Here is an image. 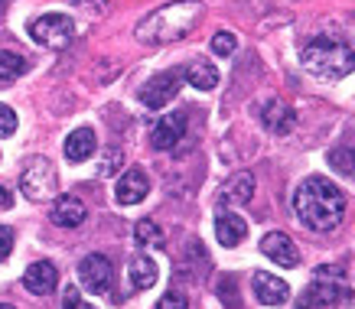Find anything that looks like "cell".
<instances>
[{
	"label": "cell",
	"instance_id": "6da1fadb",
	"mask_svg": "<svg viewBox=\"0 0 355 309\" xmlns=\"http://www.w3.org/2000/svg\"><path fill=\"white\" fill-rule=\"evenodd\" d=\"M293 212L310 231H333L345 218V195L326 176H310L293 192Z\"/></svg>",
	"mask_w": 355,
	"mask_h": 309
},
{
	"label": "cell",
	"instance_id": "7a4b0ae2",
	"mask_svg": "<svg viewBox=\"0 0 355 309\" xmlns=\"http://www.w3.org/2000/svg\"><path fill=\"white\" fill-rule=\"evenodd\" d=\"M202 13H205V7L199 0H176V3L150 13L147 20L140 23L137 39L140 43H173V39H183Z\"/></svg>",
	"mask_w": 355,
	"mask_h": 309
},
{
	"label": "cell",
	"instance_id": "3957f363",
	"mask_svg": "<svg viewBox=\"0 0 355 309\" xmlns=\"http://www.w3.org/2000/svg\"><path fill=\"white\" fill-rule=\"evenodd\" d=\"M303 69L313 75H320V78H329V82H336V78H349L352 75V46L345 43V39H339V36H329V33H323V36H316V39H310V43L303 46Z\"/></svg>",
	"mask_w": 355,
	"mask_h": 309
},
{
	"label": "cell",
	"instance_id": "277c9868",
	"mask_svg": "<svg viewBox=\"0 0 355 309\" xmlns=\"http://www.w3.org/2000/svg\"><path fill=\"white\" fill-rule=\"evenodd\" d=\"M20 189L30 202H53L59 192V173L46 157H33L30 166L20 173Z\"/></svg>",
	"mask_w": 355,
	"mask_h": 309
},
{
	"label": "cell",
	"instance_id": "5b68a950",
	"mask_svg": "<svg viewBox=\"0 0 355 309\" xmlns=\"http://www.w3.org/2000/svg\"><path fill=\"white\" fill-rule=\"evenodd\" d=\"M33 43L46 46V49H65V46L76 39V23L65 13H43L40 20L30 26Z\"/></svg>",
	"mask_w": 355,
	"mask_h": 309
},
{
	"label": "cell",
	"instance_id": "8992f818",
	"mask_svg": "<svg viewBox=\"0 0 355 309\" xmlns=\"http://www.w3.org/2000/svg\"><path fill=\"white\" fill-rule=\"evenodd\" d=\"M180 85H183V72H180V69L160 72V75H153L150 82L140 85L137 101L140 105H147L150 111H160V107H166L173 98L180 95Z\"/></svg>",
	"mask_w": 355,
	"mask_h": 309
},
{
	"label": "cell",
	"instance_id": "52a82bcc",
	"mask_svg": "<svg viewBox=\"0 0 355 309\" xmlns=\"http://www.w3.org/2000/svg\"><path fill=\"white\" fill-rule=\"evenodd\" d=\"M78 280H82V290H88V293H108L111 280H114V267L105 254H88L78 264Z\"/></svg>",
	"mask_w": 355,
	"mask_h": 309
},
{
	"label": "cell",
	"instance_id": "ba28073f",
	"mask_svg": "<svg viewBox=\"0 0 355 309\" xmlns=\"http://www.w3.org/2000/svg\"><path fill=\"white\" fill-rule=\"evenodd\" d=\"M261 254L274 261L277 267H291V270L300 264V251L291 241V235H284V231H268L261 238Z\"/></svg>",
	"mask_w": 355,
	"mask_h": 309
},
{
	"label": "cell",
	"instance_id": "9c48e42d",
	"mask_svg": "<svg viewBox=\"0 0 355 309\" xmlns=\"http://www.w3.org/2000/svg\"><path fill=\"white\" fill-rule=\"evenodd\" d=\"M251 195H254V176L251 173H235L218 189V209H238V205L251 202Z\"/></svg>",
	"mask_w": 355,
	"mask_h": 309
},
{
	"label": "cell",
	"instance_id": "30bf717a",
	"mask_svg": "<svg viewBox=\"0 0 355 309\" xmlns=\"http://www.w3.org/2000/svg\"><path fill=\"white\" fill-rule=\"evenodd\" d=\"M147 192H150V176L140 170V166H134V170H128L124 176H121V182L114 186V195H118L121 205H137L147 199Z\"/></svg>",
	"mask_w": 355,
	"mask_h": 309
},
{
	"label": "cell",
	"instance_id": "8fae6325",
	"mask_svg": "<svg viewBox=\"0 0 355 309\" xmlns=\"http://www.w3.org/2000/svg\"><path fill=\"white\" fill-rule=\"evenodd\" d=\"M85 215H88L85 202L76 199V195H55L53 205H49V218L59 228H78V224L85 222Z\"/></svg>",
	"mask_w": 355,
	"mask_h": 309
},
{
	"label": "cell",
	"instance_id": "7c38bea8",
	"mask_svg": "<svg viewBox=\"0 0 355 309\" xmlns=\"http://www.w3.org/2000/svg\"><path fill=\"white\" fill-rule=\"evenodd\" d=\"M251 283H254V297H258L264 306H284V303L291 299V287H287L280 277H274V274L258 270Z\"/></svg>",
	"mask_w": 355,
	"mask_h": 309
},
{
	"label": "cell",
	"instance_id": "4fadbf2b",
	"mask_svg": "<svg viewBox=\"0 0 355 309\" xmlns=\"http://www.w3.org/2000/svg\"><path fill=\"white\" fill-rule=\"evenodd\" d=\"M261 124L270 130V134H291L293 124H297V114H293V107L287 101H280V98H270L264 111H261Z\"/></svg>",
	"mask_w": 355,
	"mask_h": 309
},
{
	"label": "cell",
	"instance_id": "5bb4252c",
	"mask_svg": "<svg viewBox=\"0 0 355 309\" xmlns=\"http://www.w3.org/2000/svg\"><path fill=\"white\" fill-rule=\"evenodd\" d=\"M183 137H186V114H166V118H160V124L153 127L150 143L157 150H173Z\"/></svg>",
	"mask_w": 355,
	"mask_h": 309
},
{
	"label": "cell",
	"instance_id": "9a60e30c",
	"mask_svg": "<svg viewBox=\"0 0 355 309\" xmlns=\"http://www.w3.org/2000/svg\"><path fill=\"white\" fill-rule=\"evenodd\" d=\"M216 238H218V245L222 247H238L248 238V222L245 218H238L235 212L222 209V212L216 215Z\"/></svg>",
	"mask_w": 355,
	"mask_h": 309
},
{
	"label": "cell",
	"instance_id": "2e32d148",
	"mask_svg": "<svg viewBox=\"0 0 355 309\" xmlns=\"http://www.w3.org/2000/svg\"><path fill=\"white\" fill-rule=\"evenodd\" d=\"M23 283H26V290H30V293L46 297V293H53V290H55L59 274H55V267L49 264V261H33V264L26 267V274H23Z\"/></svg>",
	"mask_w": 355,
	"mask_h": 309
},
{
	"label": "cell",
	"instance_id": "e0dca14e",
	"mask_svg": "<svg viewBox=\"0 0 355 309\" xmlns=\"http://www.w3.org/2000/svg\"><path fill=\"white\" fill-rule=\"evenodd\" d=\"M157 277H160V267H157V261L147 254H134L128 261V280L134 290H150L153 283H157Z\"/></svg>",
	"mask_w": 355,
	"mask_h": 309
},
{
	"label": "cell",
	"instance_id": "ac0fdd59",
	"mask_svg": "<svg viewBox=\"0 0 355 309\" xmlns=\"http://www.w3.org/2000/svg\"><path fill=\"white\" fill-rule=\"evenodd\" d=\"M95 147H98V137L92 127H78L65 137V157L72 163H82L88 157H95Z\"/></svg>",
	"mask_w": 355,
	"mask_h": 309
},
{
	"label": "cell",
	"instance_id": "d6986e66",
	"mask_svg": "<svg viewBox=\"0 0 355 309\" xmlns=\"http://www.w3.org/2000/svg\"><path fill=\"white\" fill-rule=\"evenodd\" d=\"M186 82L193 88H199V91H212L218 85V72L209 62H193L186 69Z\"/></svg>",
	"mask_w": 355,
	"mask_h": 309
},
{
	"label": "cell",
	"instance_id": "ffe728a7",
	"mask_svg": "<svg viewBox=\"0 0 355 309\" xmlns=\"http://www.w3.org/2000/svg\"><path fill=\"white\" fill-rule=\"evenodd\" d=\"M26 72V59L20 53H10V49H0V82H13Z\"/></svg>",
	"mask_w": 355,
	"mask_h": 309
},
{
	"label": "cell",
	"instance_id": "44dd1931",
	"mask_svg": "<svg viewBox=\"0 0 355 309\" xmlns=\"http://www.w3.org/2000/svg\"><path fill=\"white\" fill-rule=\"evenodd\" d=\"M134 238H137L144 247H160L163 245V231L160 224L150 222V218H140L137 224H134Z\"/></svg>",
	"mask_w": 355,
	"mask_h": 309
},
{
	"label": "cell",
	"instance_id": "7402d4cb",
	"mask_svg": "<svg viewBox=\"0 0 355 309\" xmlns=\"http://www.w3.org/2000/svg\"><path fill=\"white\" fill-rule=\"evenodd\" d=\"M209 49H212V53L216 55H222V59H228V55L235 53L238 49V39L235 36H232V33H216V36H212V43H209Z\"/></svg>",
	"mask_w": 355,
	"mask_h": 309
},
{
	"label": "cell",
	"instance_id": "603a6c76",
	"mask_svg": "<svg viewBox=\"0 0 355 309\" xmlns=\"http://www.w3.org/2000/svg\"><path fill=\"white\" fill-rule=\"evenodd\" d=\"M313 280H323V283H345V267L343 264H323V267H316Z\"/></svg>",
	"mask_w": 355,
	"mask_h": 309
},
{
	"label": "cell",
	"instance_id": "cb8c5ba5",
	"mask_svg": "<svg viewBox=\"0 0 355 309\" xmlns=\"http://www.w3.org/2000/svg\"><path fill=\"white\" fill-rule=\"evenodd\" d=\"M121 163H124V153H121V150H108V153H105V160L98 163V176H111V173H118L121 170Z\"/></svg>",
	"mask_w": 355,
	"mask_h": 309
},
{
	"label": "cell",
	"instance_id": "d4e9b609",
	"mask_svg": "<svg viewBox=\"0 0 355 309\" xmlns=\"http://www.w3.org/2000/svg\"><path fill=\"white\" fill-rule=\"evenodd\" d=\"M17 111L13 107H7V105H0V137H13L17 134Z\"/></svg>",
	"mask_w": 355,
	"mask_h": 309
},
{
	"label": "cell",
	"instance_id": "484cf974",
	"mask_svg": "<svg viewBox=\"0 0 355 309\" xmlns=\"http://www.w3.org/2000/svg\"><path fill=\"white\" fill-rule=\"evenodd\" d=\"M62 309H98V306L85 303V299H82V290H78V287H65V293H62Z\"/></svg>",
	"mask_w": 355,
	"mask_h": 309
},
{
	"label": "cell",
	"instance_id": "4316f807",
	"mask_svg": "<svg viewBox=\"0 0 355 309\" xmlns=\"http://www.w3.org/2000/svg\"><path fill=\"white\" fill-rule=\"evenodd\" d=\"M157 309H189V303H186V297L180 290H166L160 297V303H157Z\"/></svg>",
	"mask_w": 355,
	"mask_h": 309
},
{
	"label": "cell",
	"instance_id": "83f0119b",
	"mask_svg": "<svg viewBox=\"0 0 355 309\" xmlns=\"http://www.w3.org/2000/svg\"><path fill=\"white\" fill-rule=\"evenodd\" d=\"M13 228H7V224H0V261H7V257L13 254Z\"/></svg>",
	"mask_w": 355,
	"mask_h": 309
},
{
	"label": "cell",
	"instance_id": "f1b7e54d",
	"mask_svg": "<svg viewBox=\"0 0 355 309\" xmlns=\"http://www.w3.org/2000/svg\"><path fill=\"white\" fill-rule=\"evenodd\" d=\"M293 309H326L323 303H320V297L313 293V290H306V293H300L297 297V303H293Z\"/></svg>",
	"mask_w": 355,
	"mask_h": 309
},
{
	"label": "cell",
	"instance_id": "f546056e",
	"mask_svg": "<svg viewBox=\"0 0 355 309\" xmlns=\"http://www.w3.org/2000/svg\"><path fill=\"white\" fill-rule=\"evenodd\" d=\"M0 205H3V209H10V205H13V192L7 189L3 182H0Z\"/></svg>",
	"mask_w": 355,
	"mask_h": 309
},
{
	"label": "cell",
	"instance_id": "4dcf8cb0",
	"mask_svg": "<svg viewBox=\"0 0 355 309\" xmlns=\"http://www.w3.org/2000/svg\"><path fill=\"white\" fill-rule=\"evenodd\" d=\"M0 309H17V306H10V303H0Z\"/></svg>",
	"mask_w": 355,
	"mask_h": 309
},
{
	"label": "cell",
	"instance_id": "1f68e13d",
	"mask_svg": "<svg viewBox=\"0 0 355 309\" xmlns=\"http://www.w3.org/2000/svg\"><path fill=\"white\" fill-rule=\"evenodd\" d=\"M76 3H82V0H76Z\"/></svg>",
	"mask_w": 355,
	"mask_h": 309
}]
</instances>
